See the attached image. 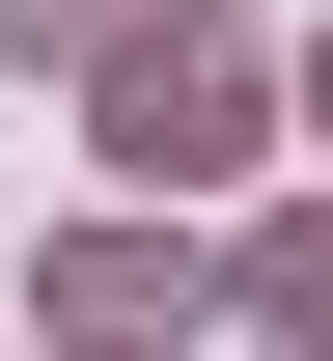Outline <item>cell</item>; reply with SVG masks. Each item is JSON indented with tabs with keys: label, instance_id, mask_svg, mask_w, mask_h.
I'll list each match as a JSON object with an SVG mask.
<instances>
[{
	"label": "cell",
	"instance_id": "obj_2",
	"mask_svg": "<svg viewBox=\"0 0 333 361\" xmlns=\"http://www.w3.org/2000/svg\"><path fill=\"white\" fill-rule=\"evenodd\" d=\"M306 111H333V56H306Z\"/></svg>",
	"mask_w": 333,
	"mask_h": 361
},
{
	"label": "cell",
	"instance_id": "obj_1",
	"mask_svg": "<svg viewBox=\"0 0 333 361\" xmlns=\"http://www.w3.org/2000/svg\"><path fill=\"white\" fill-rule=\"evenodd\" d=\"M222 111H250V84H222V56H194V28L139 56V84H111V139H139V167H194V139H222Z\"/></svg>",
	"mask_w": 333,
	"mask_h": 361
}]
</instances>
